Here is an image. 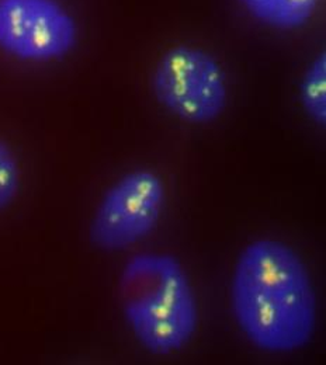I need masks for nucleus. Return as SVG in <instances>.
Segmentation results:
<instances>
[{
  "label": "nucleus",
  "mask_w": 326,
  "mask_h": 365,
  "mask_svg": "<svg viewBox=\"0 0 326 365\" xmlns=\"http://www.w3.org/2000/svg\"><path fill=\"white\" fill-rule=\"evenodd\" d=\"M300 97L305 113L317 124L324 125L326 121L325 53H320L307 68L300 86Z\"/></svg>",
  "instance_id": "0eeeda50"
},
{
  "label": "nucleus",
  "mask_w": 326,
  "mask_h": 365,
  "mask_svg": "<svg viewBox=\"0 0 326 365\" xmlns=\"http://www.w3.org/2000/svg\"><path fill=\"white\" fill-rule=\"evenodd\" d=\"M233 317L258 349L287 354L304 349L317 327V295L300 255L275 239L240 253L231 282Z\"/></svg>",
  "instance_id": "f257e3e1"
},
{
  "label": "nucleus",
  "mask_w": 326,
  "mask_h": 365,
  "mask_svg": "<svg viewBox=\"0 0 326 365\" xmlns=\"http://www.w3.org/2000/svg\"><path fill=\"white\" fill-rule=\"evenodd\" d=\"M152 89L168 111L193 124L215 121L228 101L221 65L208 52L195 46L169 49L156 65Z\"/></svg>",
  "instance_id": "7ed1b4c3"
},
{
  "label": "nucleus",
  "mask_w": 326,
  "mask_h": 365,
  "mask_svg": "<svg viewBox=\"0 0 326 365\" xmlns=\"http://www.w3.org/2000/svg\"><path fill=\"white\" fill-rule=\"evenodd\" d=\"M165 184L145 169L123 176L103 195L91 224V240L104 252H120L145 239L156 228L163 205Z\"/></svg>",
  "instance_id": "20e7f679"
},
{
  "label": "nucleus",
  "mask_w": 326,
  "mask_h": 365,
  "mask_svg": "<svg viewBox=\"0 0 326 365\" xmlns=\"http://www.w3.org/2000/svg\"><path fill=\"white\" fill-rule=\"evenodd\" d=\"M20 188V168L10 146L0 139V212L16 198Z\"/></svg>",
  "instance_id": "6e6552de"
},
{
  "label": "nucleus",
  "mask_w": 326,
  "mask_h": 365,
  "mask_svg": "<svg viewBox=\"0 0 326 365\" xmlns=\"http://www.w3.org/2000/svg\"><path fill=\"white\" fill-rule=\"evenodd\" d=\"M120 302L136 339L152 354L183 350L197 331V298L186 270L172 255L134 256L121 273Z\"/></svg>",
  "instance_id": "f03ea898"
},
{
  "label": "nucleus",
  "mask_w": 326,
  "mask_h": 365,
  "mask_svg": "<svg viewBox=\"0 0 326 365\" xmlns=\"http://www.w3.org/2000/svg\"><path fill=\"white\" fill-rule=\"evenodd\" d=\"M73 16L58 0H0V51L24 62H52L78 44Z\"/></svg>",
  "instance_id": "39448f33"
},
{
  "label": "nucleus",
  "mask_w": 326,
  "mask_h": 365,
  "mask_svg": "<svg viewBox=\"0 0 326 365\" xmlns=\"http://www.w3.org/2000/svg\"><path fill=\"white\" fill-rule=\"evenodd\" d=\"M259 23L277 30H295L315 14L320 0H240Z\"/></svg>",
  "instance_id": "423d86ee"
}]
</instances>
